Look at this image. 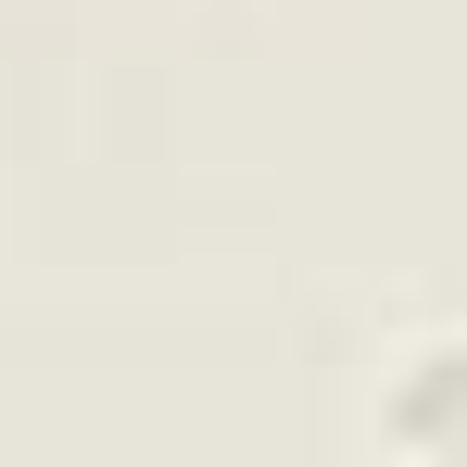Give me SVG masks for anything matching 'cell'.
<instances>
[{"instance_id":"1","label":"cell","mask_w":467,"mask_h":467,"mask_svg":"<svg viewBox=\"0 0 467 467\" xmlns=\"http://www.w3.org/2000/svg\"><path fill=\"white\" fill-rule=\"evenodd\" d=\"M379 442H391V455H455L467 467V328H430V341L391 354Z\"/></svg>"}]
</instances>
